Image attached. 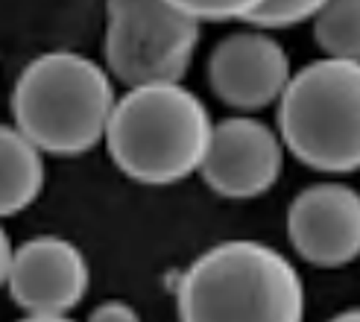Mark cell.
Returning <instances> with one entry per match:
<instances>
[{"mask_svg":"<svg viewBox=\"0 0 360 322\" xmlns=\"http://www.w3.org/2000/svg\"><path fill=\"white\" fill-rule=\"evenodd\" d=\"M328 322H360V311H357V308H349V311L337 314V316H334V319H328Z\"/></svg>","mask_w":360,"mask_h":322,"instance_id":"cell-16","label":"cell"},{"mask_svg":"<svg viewBox=\"0 0 360 322\" xmlns=\"http://www.w3.org/2000/svg\"><path fill=\"white\" fill-rule=\"evenodd\" d=\"M284 161L278 135L255 117H226L211 127L200 161L205 185L226 200H252L276 185Z\"/></svg>","mask_w":360,"mask_h":322,"instance_id":"cell-6","label":"cell"},{"mask_svg":"<svg viewBox=\"0 0 360 322\" xmlns=\"http://www.w3.org/2000/svg\"><path fill=\"white\" fill-rule=\"evenodd\" d=\"M115 85L88 56L53 50L35 56L15 82V129L39 153L82 155L105 135Z\"/></svg>","mask_w":360,"mask_h":322,"instance_id":"cell-2","label":"cell"},{"mask_svg":"<svg viewBox=\"0 0 360 322\" xmlns=\"http://www.w3.org/2000/svg\"><path fill=\"white\" fill-rule=\"evenodd\" d=\"M173 9L200 21H246L264 0H167Z\"/></svg>","mask_w":360,"mask_h":322,"instance_id":"cell-13","label":"cell"},{"mask_svg":"<svg viewBox=\"0 0 360 322\" xmlns=\"http://www.w3.org/2000/svg\"><path fill=\"white\" fill-rule=\"evenodd\" d=\"M88 278L77 243L41 235L12 249L6 288L27 316H68L88 293Z\"/></svg>","mask_w":360,"mask_h":322,"instance_id":"cell-7","label":"cell"},{"mask_svg":"<svg viewBox=\"0 0 360 322\" xmlns=\"http://www.w3.org/2000/svg\"><path fill=\"white\" fill-rule=\"evenodd\" d=\"M176 305L182 322H302L304 288L278 249L226 240L179 276Z\"/></svg>","mask_w":360,"mask_h":322,"instance_id":"cell-1","label":"cell"},{"mask_svg":"<svg viewBox=\"0 0 360 322\" xmlns=\"http://www.w3.org/2000/svg\"><path fill=\"white\" fill-rule=\"evenodd\" d=\"M278 141L319 173L360 167V65L319 59L287 79L278 97Z\"/></svg>","mask_w":360,"mask_h":322,"instance_id":"cell-4","label":"cell"},{"mask_svg":"<svg viewBox=\"0 0 360 322\" xmlns=\"http://www.w3.org/2000/svg\"><path fill=\"white\" fill-rule=\"evenodd\" d=\"M9 261H12V243H9V235L0 226V288L6 284V276H9Z\"/></svg>","mask_w":360,"mask_h":322,"instance_id":"cell-15","label":"cell"},{"mask_svg":"<svg viewBox=\"0 0 360 322\" xmlns=\"http://www.w3.org/2000/svg\"><path fill=\"white\" fill-rule=\"evenodd\" d=\"M328 0H264V4L252 12L246 21L264 27V30H278V27H293L314 18Z\"/></svg>","mask_w":360,"mask_h":322,"instance_id":"cell-12","label":"cell"},{"mask_svg":"<svg viewBox=\"0 0 360 322\" xmlns=\"http://www.w3.org/2000/svg\"><path fill=\"white\" fill-rule=\"evenodd\" d=\"M314 39L326 59L357 62L360 56V0H328L314 15Z\"/></svg>","mask_w":360,"mask_h":322,"instance_id":"cell-11","label":"cell"},{"mask_svg":"<svg viewBox=\"0 0 360 322\" xmlns=\"http://www.w3.org/2000/svg\"><path fill=\"white\" fill-rule=\"evenodd\" d=\"M200 24L167 0H105V65L126 88L182 82Z\"/></svg>","mask_w":360,"mask_h":322,"instance_id":"cell-5","label":"cell"},{"mask_svg":"<svg viewBox=\"0 0 360 322\" xmlns=\"http://www.w3.org/2000/svg\"><path fill=\"white\" fill-rule=\"evenodd\" d=\"M290 79L287 50L264 32H235L214 47L208 59V82L226 105L258 112L276 103Z\"/></svg>","mask_w":360,"mask_h":322,"instance_id":"cell-9","label":"cell"},{"mask_svg":"<svg viewBox=\"0 0 360 322\" xmlns=\"http://www.w3.org/2000/svg\"><path fill=\"white\" fill-rule=\"evenodd\" d=\"M211 127L200 97L179 82H158L129 88L115 100L103 138L129 179L170 185L200 167Z\"/></svg>","mask_w":360,"mask_h":322,"instance_id":"cell-3","label":"cell"},{"mask_svg":"<svg viewBox=\"0 0 360 322\" xmlns=\"http://www.w3.org/2000/svg\"><path fill=\"white\" fill-rule=\"evenodd\" d=\"M287 235L316 266H346L360 252V193L343 182H319L287 208Z\"/></svg>","mask_w":360,"mask_h":322,"instance_id":"cell-8","label":"cell"},{"mask_svg":"<svg viewBox=\"0 0 360 322\" xmlns=\"http://www.w3.org/2000/svg\"><path fill=\"white\" fill-rule=\"evenodd\" d=\"M44 188V158L15 127L0 123V217L21 214Z\"/></svg>","mask_w":360,"mask_h":322,"instance_id":"cell-10","label":"cell"},{"mask_svg":"<svg viewBox=\"0 0 360 322\" xmlns=\"http://www.w3.org/2000/svg\"><path fill=\"white\" fill-rule=\"evenodd\" d=\"M88 322H141V316L132 305H126L120 299H109L91 311Z\"/></svg>","mask_w":360,"mask_h":322,"instance_id":"cell-14","label":"cell"},{"mask_svg":"<svg viewBox=\"0 0 360 322\" xmlns=\"http://www.w3.org/2000/svg\"><path fill=\"white\" fill-rule=\"evenodd\" d=\"M18 322H74V319H68V316H24Z\"/></svg>","mask_w":360,"mask_h":322,"instance_id":"cell-17","label":"cell"}]
</instances>
